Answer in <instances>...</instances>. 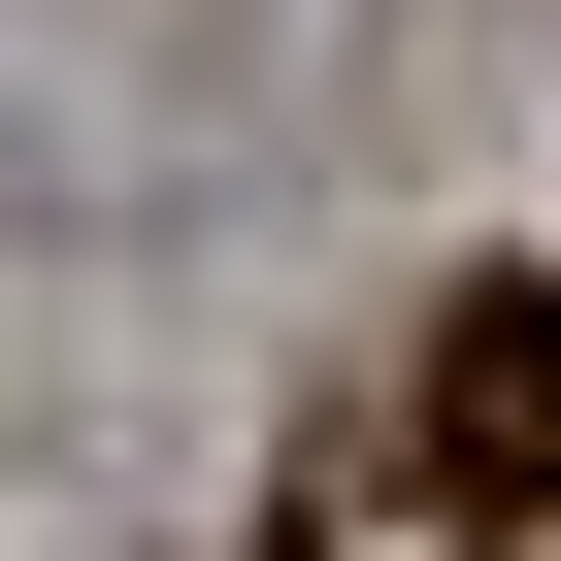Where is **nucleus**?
<instances>
[{
	"label": "nucleus",
	"instance_id": "obj_1",
	"mask_svg": "<svg viewBox=\"0 0 561 561\" xmlns=\"http://www.w3.org/2000/svg\"><path fill=\"white\" fill-rule=\"evenodd\" d=\"M364 495H430V528H528V495H561V298H462V331H397V397H364Z\"/></svg>",
	"mask_w": 561,
	"mask_h": 561
}]
</instances>
